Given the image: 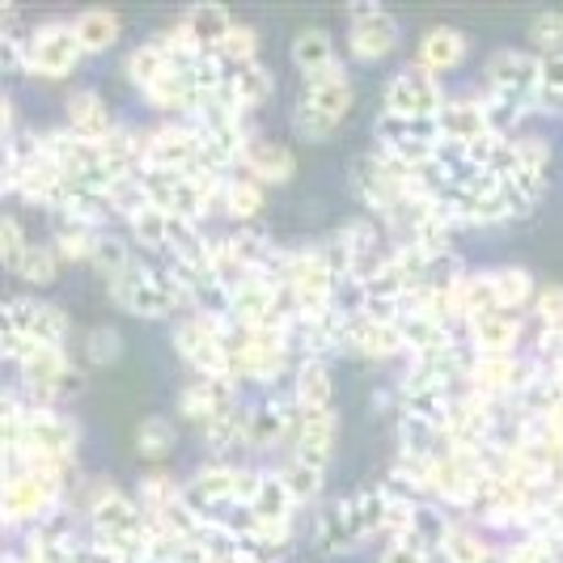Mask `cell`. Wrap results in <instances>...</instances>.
Returning a JSON list of instances; mask_svg holds the SVG:
<instances>
[{"label":"cell","mask_w":563,"mask_h":563,"mask_svg":"<svg viewBox=\"0 0 563 563\" xmlns=\"http://www.w3.org/2000/svg\"><path fill=\"white\" fill-rule=\"evenodd\" d=\"M107 292H111L114 306H123V310L136 313V318H169V313H178V310H191L187 297H183V288H178V280L169 276V267L157 263V258H141V263H136L119 284H111Z\"/></svg>","instance_id":"cell-1"},{"label":"cell","mask_w":563,"mask_h":563,"mask_svg":"<svg viewBox=\"0 0 563 563\" xmlns=\"http://www.w3.org/2000/svg\"><path fill=\"white\" fill-rule=\"evenodd\" d=\"M89 526L93 538L111 542L123 555H148V534H144V508L128 492H119L111 479H102L89 492Z\"/></svg>","instance_id":"cell-2"},{"label":"cell","mask_w":563,"mask_h":563,"mask_svg":"<svg viewBox=\"0 0 563 563\" xmlns=\"http://www.w3.org/2000/svg\"><path fill=\"white\" fill-rule=\"evenodd\" d=\"M229 327L233 322L203 318V313H191L174 327V347L196 377H225L229 373Z\"/></svg>","instance_id":"cell-3"},{"label":"cell","mask_w":563,"mask_h":563,"mask_svg":"<svg viewBox=\"0 0 563 563\" xmlns=\"http://www.w3.org/2000/svg\"><path fill=\"white\" fill-rule=\"evenodd\" d=\"M64 496H68V487L47 479V475H34V471L4 475V526L9 530H34L38 521L59 512Z\"/></svg>","instance_id":"cell-4"},{"label":"cell","mask_w":563,"mask_h":563,"mask_svg":"<svg viewBox=\"0 0 563 563\" xmlns=\"http://www.w3.org/2000/svg\"><path fill=\"white\" fill-rule=\"evenodd\" d=\"M382 102H386V114H398V119H437L450 98L441 89V77H432L420 64H407L386 81Z\"/></svg>","instance_id":"cell-5"},{"label":"cell","mask_w":563,"mask_h":563,"mask_svg":"<svg viewBox=\"0 0 563 563\" xmlns=\"http://www.w3.org/2000/svg\"><path fill=\"white\" fill-rule=\"evenodd\" d=\"M4 327L26 335L30 343H47V347H64L68 335H73V318L59 306L38 301L34 292H13L4 301Z\"/></svg>","instance_id":"cell-6"},{"label":"cell","mask_w":563,"mask_h":563,"mask_svg":"<svg viewBox=\"0 0 563 563\" xmlns=\"http://www.w3.org/2000/svg\"><path fill=\"white\" fill-rule=\"evenodd\" d=\"M81 38H77V30L68 26V22H43L30 34V77L59 81V77H68L81 64Z\"/></svg>","instance_id":"cell-7"},{"label":"cell","mask_w":563,"mask_h":563,"mask_svg":"<svg viewBox=\"0 0 563 563\" xmlns=\"http://www.w3.org/2000/svg\"><path fill=\"white\" fill-rule=\"evenodd\" d=\"M483 85L505 93V98H517V102H530L538 111V85H542V59L530 56V52H517V47H505V52H492L487 64H483Z\"/></svg>","instance_id":"cell-8"},{"label":"cell","mask_w":563,"mask_h":563,"mask_svg":"<svg viewBox=\"0 0 563 563\" xmlns=\"http://www.w3.org/2000/svg\"><path fill=\"white\" fill-rule=\"evenodd\" d=\"M534 368L521 365L517 356H475V365L466 373V390L487 398V402H512L530 386Z\"/></svg>","instance_id":"cell-9"},{"label":"cell","mask_w":563,"mask_h":563,"mask_svg":"<svg viewBox=\"0 0 563 563\" xmlns=\"http://www.w3.org/2000/svg\"><path fill=\"white\" fill-rule=\"evenodd\" d=\"M335 437H339V420L331 407H322V411H301L297 420L288 423V457H297V462H306V466H318V471H327V462H331V453H335Z\"/></svg>","instance_id":"cell-10"},{"label":"cell","mask_w":563,"mask_h":563,"mask_svg":"<svg viewBox=\"0 0 563 563\" xmlns=\"http://www.w3.org/2000/svg\"><path fill=\"white\" fill-rule=\"evenodd\" d=\"M437 132H441V144L462 148V153L471 144H479L483 136H492V119H487V107H483L479 93L471 89L462 98H450L445 111L437 114Z\"/></svg>","instance_id":"cell-11"},{"label":"cell","mask_w":563,"mask_h":563,"mask_svg":"<svg viewBox=\"0 0 563 563\" xmlns=\"http://www.w3.org/2000/svg\"><path fill=\"white\" fill-rule=\"evenodd\" d=\"M77 441H81V428L68 416H59L56 407H30L26 441L22 445L47 453V457H59V462H73L77 457Z\"/></svg>","instance_id":"cell-12"},{"label":"cell","mask_w":563,"mask_h":563,"mask_svg":"<svg viewBox=\"0 0 563 563\" xmlns=\"http://www.w3.org/2000/svg\"><path fill=\"white\" fill-rule=\"evenodd\" d=\"M352 98H356V89H352V77H347V68L335 64V68H327V73H318L310 81L301 85V98L297 102H306L310 111H318L322 119H331V123H343L347 111H352Z\"/></svg>","instance_id":"cell-13"},{"label":"cell","mask_w":563,"mask_h":563,"mask_svg":"<svg viewBox=\"0 0 563 563\" xmlns=\"http://www.w3.org/2000/svg\"><path fill=\"white\" fill-rule=\"evenodd\" d=\"M395 47H398V22L386 9H373V13L356 18L347 26V52H352V59H361V64H377V59L390 56Z\"/></svg>","instance_id":"cell-14"},{"label":"cell","mask_w":563,"mask_h":563,"mask_svg":"<svg viewBox=\"0 0 563 563\" xmlns=\"http://www.w3.org/2000/svg\"><path fill=\"white\" fill-rule=\"evenodd\" d=\"M347 356H365V361H390L402 356L407 343L398 322H373V318H352L347 322V343H343Z\"/></svg>","instance_id":"cell-15"},{"label":"cell","mask_w":563,"mask_h":563,"mask_svg":"<svg viewBox=\"0 0 563 563\" xmlns=\"http://www.w3.org/2000/svg\"><path fill=\"white\" fill-rule=\"evenodd\" d=\"M517 339L521 318L512 310H492L466 327V343L475 347V356H517Z\"/></svg>","instance_id":"cell-16"},{"label":"cell","mask_w":563,"mask_h":563,"mask_svg":"<svg viewBox=\"0 0 563 563\" xmlns=\"http://www.w3.org/2000/svg\"><path fill=\"white\" fill-rule=\"evenodd\" d=\"M64 128H68L73 136H81V141H93V144L107 141L114 132V119H111V111H107V102H102V93H98V89H77V93H68V102H64Z\"/></svg>","instance_id":"cell-17"},{"label":"cell","mask_w":563,"mask_h":563,"mask_svg":"<svg viewBox=\"0 0 563 563\" xmlns=\"http://www.w3.org/2000/svg\"><path fill=\"white\" fill-rule=\"evenodd\" d=\"M466 52H471V43L457 26H432L420 38V59L416 64L428 68L432 77H441V73H453L466 59Z\"/></svg>","instance_id":"cell-18"},{"label":"cell","mask_w":563,"mask_h":563,"mask_svg":"<svg viewBox=\"0 0 563 563\" xmlns=\"http://www.w3.org/2000/svg\"><path fill=\"white\" fill-rule=\"evenodd\" d=\"M242 166H246V174L258 178V183H288V178L297 174V157H292V148H288V144L251 136Z\"/></svg>","instance_id":"cell-19"},{"label":"cell","mask_w":563,"mask_h":563,"mask_svg":"<svg viewBox=\"0 0 563 563\" xmlns=\"http://www.w3.org/2000/svg\"><path fill=\"white\" fill-rule=\"evenodd\" d=\"M292 508H297V500H292V492H288L280 471H263L251 500L254 521L258 526H280V521H292Z\"/></svg>","instance_id":"cell-20"},{"label":"cell","mask_w":563,"mask_h":563,"mask_svg":"<svg viewBox=\"0 0 563 563\" xmlns=\"http://www.w3.org/2000/svg\"><path fill=\"white\" fill-rule=\"evenodd\" d=\"M386 505H390L386 483H377V487H361V492L343 496L347 521H352V530H356L361 542H368L373 534H382V526H386Z\"/></svg>","instance_id":"cell-21"},{"label":"cell","mask_w":563,"mask_h":563,"mask_svg":"<svg viewBox=\"0 0 563 563\" xmlns=\"http://www.w3.org/2000/svg\"><path fill=\"white\" fill-rule=\"evenodd\" d=\"M174 221H178V217H169L162 208H144V212H136V217L128 221V229H132V242H136L144 254H153L157 263H166L169 254H174Z\"/></svg>","instance_id":"cell-22"},{"label":"cell","mask_w":563,"mask_h":563,"mask_svg":"<svg viewBox=\"0 0 563 563\" xmlns=\"http://www.w3.org/2000/svg\"><path fill=\"white\" fill-rule=\"evenodd\" d=\"M187 26H191V38H196L199 52H208V56H221L229 30L238 26V22H233V18L225 13V4H212V0H203V4H196V9L187 13Z\"/></svg>","instance_id":"cell-23"},{"label":"cell","mask_w":563,"mask_h":563,"mask_svg":"<svg viewBox=\"0 0 563 563\" xmlns=\"http://www.w3.org/2000/svg\"><path fill=\"white\" fill-rule=\"evenodd\" d=\"M225 85L242 111H254V107H263V102L276 93V73H272L267 64L254 59V64H242V68H229Z\"/></svg>","instance_id":"cell-24"},{"label":"cell","mask_w":563,"mask_h":563,"mask_svg":"<svg viewBox=\"0 0 563 563\" xmlns=\"http://www.w3.org/2000/svg\"><path fill=\"white\" fill-rule=\"evenodd\" d=\"M450 530H453V521L445 517V505H437V500H420V508H416V521H411V530H407V542L432 560L437 551H445V538H450Z\"/></svg>","instance_id":"cell-25"},{"label":"cell","mask_w":563,"mask_h":563,"mask_svg":"<svg viewBox=\"0 0 563 563\" xmlns=\"http://www.w3.org/2000/svg\"><path fill=\"white\" fill-rule=\"evenodd\" d=\"M313 542L327 551V555H352L356 547H361V538L352 530V521H347V508L343 500L322 508V517L313 521Z\"/></svg>","instance_id":"cell-26"},{"label":"cell","mask_w":563,"mask_h":563,"mask_svg":"<svg viewBox=\"0 0 563 563\" xmlns=\"http://www.w3.org/2000/svg\"><path fill=\"white\" fill-rule=\"evenodd\" d=\"M292 64L306 73V81L318 77V73H327V68H335V38L322 26L301 30V34L292 38Z\"/></svg>","instance_id":"cell-27"},{"label":"cell","mask_w":563,"mask_h":563,"mask_svg":"<svg viewBox=\"0 0 563 563\" xmlns=\"http://www.w3.org/2000/svg\"><path fill=\"white\" fill-rule=\"evenodd\" d=\"M98 242H102V229L85 225V221H68V217H59L56 238H52L59 263H93Z\"/></svg>","instance_id":"cell-28"},{"label":"cell","mask_w":563,"mask_h":563,"mask_svg":"<svg viewBox=\"0 0 563 563\" xmlns=\"http://www.w3.org/2000/svg\"><path fill=\"white\" fill-rule=\"evenodd\" d=\"M292 390H297V402H301L306 411L331 407L335 386H331V368H327V361H301V365L292 368Z\"/></svg>","instance_id":"cell-29"},{"label":"cell","mask_w":563,"mask_h":563,"mask_svg":"<svg viewBox=\"0 0 563 563\" xmlns=\"http://www.w3.org/2000/svg\"><path fill=\"white\" fill-rule=\"evenodd\" d=\"M77 30V38H81L85 56H102V52H111L114 43H119V18H114L111 9H85L81 18L73 22Z\"/></svg>","instance_id":"cell-30"},{"label":"cell","mask_w":563,"mask_h":563,"mask_svg":"<svg viewBox=\"0 0 563 563\" xmlns=\"http://www.w3.org/2000/svg\"><path fill=\"white\" fill-rule=\"evenodd\" d=\"M169 68H174V59L166 56V47L153 38V43H141L132 56L123 59V73H128V81L136 85V89H153V85L166 77Z\"/></svg>","instance_id":"cell-31"},{"label":"cell","mask_w":563,"mask_h":563,"mask_svg":"<svg viewBox=\"0 0 563 563\" xmlns=\"http://www.w3.org/2000/svg\"><path fill=\"white\" fill-rule=\"evenodd\" d=\"M141 263V254L128 246V238H119V233H102V242H98V251H93V267H98V276L111 284H119L132 267Z\"/></svg>","instance_id":"cell-32"},{"label":"cell","mask_w":563,"mask_h":563,"mask_svg":"<svg viewBox=\"0 0 563 563\" xmlns=\"http://www.w3.org/2000/svg\"><path fill=\"white\" fill-rule=\"evenodd\" d=\"M174 445H178V428L169 416H144L136 423V453L144 462H166Z\"/></svg>","instance_id":"cell-33"},{"label":"cell","mask_w":563,"mask_h":563,"mask_svg":"<svg viewBox=\"0 0 563 563\" xmlns=\"http://www.w3.org/2000/svg\"><path fill=\"white\" fill-rule=\"evenodd\" d=\"M199 437H203V445L208 453L221 462L229 450H238V445H246V411L238 407V411H225V416H217V420H208L199 428Z\"/></svg>","instance_id":"cell-34"},{"label":"cell","mask_w":563,"mask_h":563,"mask_svg":"<svg viewBox=\"0 0 563 563\" xmlns=\"http://www.w3.org/2000/svg\"><path fill=\"white\" fill-rule=\"evenodd\" d=\"M263 212V183L258 178H229L225 187V217L233 225H254Z\"/></svg>","instance_id":"cell-35"},{"label":"cell","mask_w":563,"mask_h":563,"mask_svg":"<svg viewBox=\"0 0 563 563\" xmlns=\"http://www.w3.org/2000/svg\"><path fill=\"white\" fill-rule=\"evenodd\" d=\"M500 191H505L512 217H530V208H534L538 199H542V191H547V174L521 166L517 174H508L505 183H500Z\"/></svg>","instance_id":"cell-36"},{"label":"cell","mask_w":563,"mask_h":563,"mask_svg":"<svg viewBox=\"0 0 563 563\" xmlns=\"http://www.w3.org/2000/svg\"><path fill=\"white\" fill-rule=\"evenodd\" d=\"M445 563H487L496 551H492V542L483 538V530L475 526H466V521H453L450 538H445Z\"/></svg>","instance_id":"cell-37"},{"label":"cell","mask_w":563,"mask_h":563,"mask_svg":"<svg viewBox=\"0 0 563 563\" xmlns=\"http://www.w3.org/2000/svg\"><path fill=\"white\" fill-rule=\"evenodd\" d=\"M492 276H496V292H500V310L517 313L538 297L534 276L526 267H492Z\"/></svg>","instance_id":"cell-38"},{"label":"cell","mask_w":563,"mask_h":563,"mask_svg":"<svg viewBox=\"0 0 563 563\" xmlns=\"http://www.w3.org/2000/svg\"><path fill=\"white\" fill-rule=\"evenodd\" d=\"M208 263H212V272L221 276V284L225 288H238L242 280H251L254 272L242 263V254L233 251V242H229V233L225 238H208Z\"/></svg>","instance_id":"cell-39"},{"label":"cell","mask_w":563,"mask_h":563,"mask_svg":"<svg viewBox=\"0 0 563 563\" xmlns=\"http://www.w3.org/2000/svg\"><path fill=\"white\" fill-rule=\"evenodd\" d=\"M284 483H288V492H292V500L297 505H313L318 496H322V483H327V471H318V466H306V462H297V457H288L280 466Z\"/></svg>","instance_id":"cell-40"},{"label":"cell","mask_w":563,"mask_h":563,"mask_svg":"<svg viewBox=\"0 0 563 563\" xmlns=\"http://www.w3.org/2000/svg\"><path fill=\"white\" fill-rule=\"evenodd\" d=\"M56 276H59L56 246H30L26 263L18 267V280H26L30 288H47V284H56Z\"/></svg>","instance_id":"cell-41"},{"label":"cell","mask_w":563,"mask_h":563,"mask_svg":"<svg viewBox=\"0 0 563 563\" xmlns=\"http://www.w3.org/2000/svg\"><path fill=\"white\" fill-rule=\"evenodd\" d=\"M538 111L563 114V52L542 56V85H538Z\"/></svg>","instance_id":"cell-42"},{"label":"cell","mask_w":563,"mask_h":563,"mask_svg":"<svg viewBox=\"0 0 563 563\" xmlns=\"http://www.w3.org/2000/svg\"><path fill=\"white\" fill-rule=\"evenodd\" d=\"M123 356V335L114 331V327H93L89 335H85V361L98 368L114 365Z\"/></svg>","instance_id":"cell-43"},{"label":"cell","mask_w":563,"mask_h":563,"mask_svg":"<svg viewBox=\"0 0 563 563\" xmlns=\"http://www.w3.org/2000/svg\"><path fill=\"white\" fill-rule=\"evenodd\" d=\"M183 496V487H174V479H166V475H148V479H141V487H136V500H141V508L148 512V517H157L166 505H174Z\"/></svg>","instance_id":"cell-44"},{"label":"cell","mask_w":563,"mask_h":563,"mask_svg":"<svg viewBox=\"0 0 563 563\" xmlns=\"http://www.w3.org/2000/svg\"><path fill=\"white\" fill-rule=\"evenodd\" d=\"M30 242L26 233H22V225H18V217H4L0 221V254H4V267L18 276V267L26 263V254H30Z\"/></svg>","instance_id":"cell-45"},{"label":"cell","mask_w":563,"mask_h":563,"mask_svg":"<svg viewBox=\"0 0 563 563\" xmlns=\"http://www.w3.org/2000/svg\"><path fill=\"white\" fill-rule=\"evenodd\" d=\"M530 43L542 56H560L563 52V13H538L530 22Z\"/></svg>","instance_id":"cell-46"},{"label":"cell","mask_w":563,"mask_h":563,"mask_svg":"<svg viewBox=\"0 0 563 563\" xmlns=\"http://www.w3.org/2000/svg\"><path fill=\"white\" fill-rule=\"evenodd\" d=\"M221 56H225L229 68H242V64H254L258 59V34H254L251 26H238L229 30V38H225V47H221Z\"/></svg>","instance_id":"cell-47"},{"label":"cell","mask_w":563,"mask_h":563,"mask_svg":"<svg viewBox=\"0 0 563 563\" xmlns=\"http://www.w3.org/2000/svg\"><path fill=\"white\" fill-rule=\"evenodd\" d=\"M538 331H563V284H547L534 297Z\"/></svg>","instance_id":"cell-48"},{"label":"cell","mask_w":563,"mask_h":563,"mask_svg":"<svg viewBox=\"0 0 563 563\" xmlns=\"http://www.w3.org/2000/svg\"><path fill=\"white\" fill-rule=\"evenodd\" d=\"M505 560L508 563H560V555H555V542L526 534L521 542H517V547H508Z\"/></svg>","instance_id":"cell-49"},{"label":"cell","mask_w":563,"mask_h":563,"mask_svg":"<svg viewBox=\"0 0 563 563\" xmlns=\"http://www.w3.org/2000/svg\"><path fill=\"white\" fill-rule=\"evenodd\" d=\"M292 128H297V136H306L310 144H322L331 132H335V123H331V119H322L318 111H310L306 102H297V111H292Z\"/></svg>","instance_id":"cell-50"},{"label":"cell","mask_w":563,"mask_h":563,"mask_svg":"<svg viewBox=\"0 0 563 563\" xmlns=\"http://www.w3.org/2000/svg\"><path fill=\"white\" fill-rule=\"evenodd\" d=\"M512 144H517L521 166L547 174V166H551V141H547V136H512Z\"/></svg>","instance_id":"cell-51"},{"label":"cell","mask_w":563,"mask_h":563,"mask_svg":"<svg viewBox=\"0 0 563 563\" xmlns=\"http://www.w3.org/2000/svg\"><path fill=\"white\" fill-rule=\"evenodd\" d=\"M377 563H428V555L416 551L407 538H395V542H386V551H382V560Z\"/></svg>","instance_id":"cell-52"}]
</instances>
